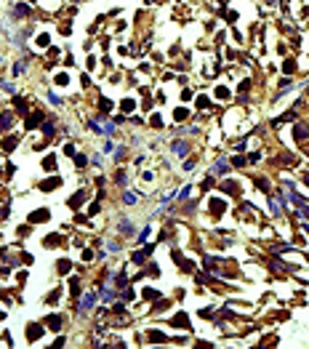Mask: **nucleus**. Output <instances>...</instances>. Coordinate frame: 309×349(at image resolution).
<instances>
[{
    "label": "nucleus",
    "instance_id": "nucleus-1",
    "mask_svg": "<svg viewBox=\"0 0 309 349\" xmlns=\"http://www.w3.org/2000/svg\"><path fill=\"white\" fill-rule=\"evenodd\" d=\"M173 152H176L179 157H184V155H187V144H184V141H179V144H173Z\"/></svg>",
    "mask_w": 309,
    "mask_h": 349
}]
</instances>
